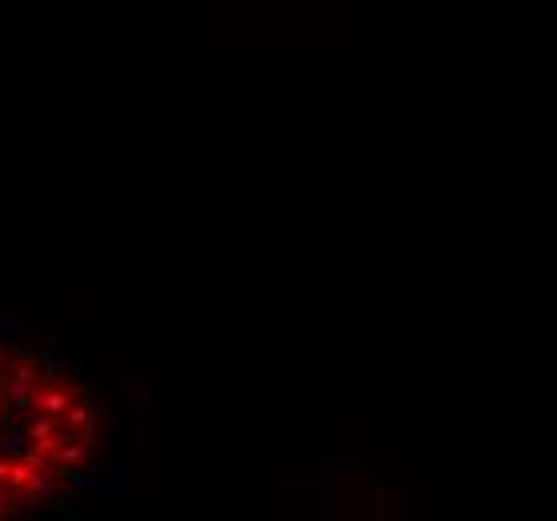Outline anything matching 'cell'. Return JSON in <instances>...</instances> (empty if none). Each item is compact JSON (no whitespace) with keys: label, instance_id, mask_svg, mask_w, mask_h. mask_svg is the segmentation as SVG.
I'll list each match as a JSON object with an SVG mask.
<instances>
[{"label":"cell","instance_id":"obj_1","mask_svg":"<svg viewBox=\"0 0 557 521\" xmlns=\"http://www.w3.org/2000/svg\"><path fill=\"white\" fill-rule=\"evenodd\" d=\"M97 454V409L69 369L0 345V518L69 494Z\"/></svg>","mask_w":557,"mask_h":521}]
</instances>
